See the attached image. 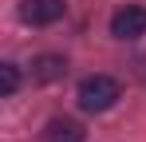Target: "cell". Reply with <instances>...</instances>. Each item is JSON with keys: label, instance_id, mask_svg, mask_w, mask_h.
I'll return each mask as SVG.
<instances>
[{"label": "cell", "instance_id": "6da1fadb", "mask_svg": "<svg viewBox=\"0 0 146 142\" xmlns=\"http://www.w3.org/2000/svg\"><path fill=\"white\" fill-rule=\"evenodd\" d=\"M75 99H79V107L87 115H103V111H111L122 99V87H119V79H111V75H87L79 83Z\"/></svg>", "mask_w": 146, "mask_h": 142}, {"label": "cell", "instance_id": "7a4b0ae2", "mask_svg": "<svg viewBox=\"0 0 146 142\" xmlns=\"http://www.w3.org/2000/svg\"><path fill=\"white\" fill-rule=\"evenodd\" d=\"M67 0H20V20L32 28H48V24L63 20Z\"/></svg>", "mask_w": 146, "mask_h": 142}, {"label": "cell", "instance_id": "3957f363", "mask_svg": "<svg viewBox=\"0 0 146 142\" xmlns=\"http://www.w3.org/2000/svg\"><path fill=\"white\" fill-rule=\"evenodd\" d=\"M111 36L115 40H138L146 36V8L142 4H126L111 16Z\"/></svg>", "mask_w": 146, "mask_h": 142}, {"label": "cell", "instance_id": "277c9868", "mask_svg": "<svg viewBox=\"0 0 146 142\" xmlns=\"http://www.w3.org/2000/svg\"><path fill=\"white\" fill-rule=\"evenodd\" d=\"M40 142H87V130L75 118H51L40 134Z\"/></svg>", "mask_w": 146, "mask_h": 142}, {"label": "cell", "instance_id": "5b68a950", "mask_svg": "<svg viewBox=\"0 0 146 142\" xmlns=\"http://www.w3.org/2000/svg\"><path fill=\"white\" fill-rule=\"evenodd\" d=\"M67 75V59L63 55H40L36 63H32V79L36 83H55V79H63Z\"/></svg>", "mask_w": 146, "mask_h": 142}, {"label": "cell", "instance_id": "8992f818", "mask_svg": "<svg viewBox=\"0 0 146 142\" xmlns=\"http://www.w3.org/2000/svg\"><path fill=\"white\" fill-rule=\"evenodd\" d=\"M16 87H20V67L0 63V95H16Z\"/></svg>", "mask_w": 146, "mask_h": 142}]
</instances>
